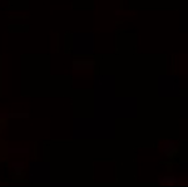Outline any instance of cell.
<instances>
[{
	"mask_svg": "<svg viewBox=\"0 0 188 187\" xmlns=\"http://www.w3.org/2000/svg\"><path fill=\"white\" fill-rule=\"evenodd\" d=\"M9 152H25V153H28L29 149L28 148H23V149H13V148H9Z\"/></svg>",
	"mask_w": 188,
	"mask_h": 187,
	"instance_id": "obj_5",
	"label": "cell"
},
{
	"mask_svg": "<svg viewBox=\"0 0 188 187\" xmlns=\"http://www.w3.org/2000/svg\"><path fill=\"white\" fill-rule=\"evenodd\" d=\"M181 178H178L176 176H172V175H168V176H164V177H160L158 178V183H162V185H167V186H173V185H178L181 183Z\"/></svg>",
	"mask_w": 188,
	"mask_h": 187,
	"instance_id": "obj_3",
	"label": "cell"
},
{
	"mask_svg": "<svg viewBox=\"0 0 188 187\" xmlns=\"http://www.w3.org/2000/svg\"><path fill=\"white\" fill-rule=\"evenodd\" d=\"M162 152H163V153H164L167 157H169V158L174 157V156L177 155V152H178L176 142H173V141H167V142H164L163 147H162Z\"/></svg>",
	"mask_w": 188,
	"mask_h": 187,
	"instance_id": "obj_2",
	"label": "cell"
},
{
	"mask_svg": "<svg viewBox=\"0 0 188 187\" xmlns=\"http://www.w3.org/2000/svg\"><path fill=\"white\" fill-rule=\"evenodd\" d=\"M11 167H13V169H14V172H15V175H21L23 172H24V168H25V165L23 163V162H13L11 163Z\"/></svg>",
	"mask_w": 188,
	"mask_h": 187,
	"instance_id": "obj_4",
	"label": "cell"
},
{
	"mask_svg": "<svg viewBox=\"0 0 188 187\" xmlns=\"http://www.w3.org/2000/svg\"><path fill=\"white\" fill-rule=\"evenodd\" d=\"M119 14H121V10H119V9L115 10V15H119Z\"/></svg>",
	"mask_w": 188,
	"mask_h": 187,
	"instance_id": "obj_7",
	"label": "cell"
},
{
	"mask_svg": "<svg viewBox=\"0 0 188 187\" xmlns=\"http://www.w3.org/2000/svg\"><path fill=\"white\" fill-rule=\"evenodd\" d=\"M72 65L74 71H93L96 68V63L92 61H73Z\"/></svg>",
	"mask_w": 188,
	"mask_h": 187,
	"instance_id": "obj_1",
	"label": "cell"
},
{
	"mask_svg": "<svg viewBox=\"0 0 188 187\" xmlns=\"http://www.w3.org/2000/svg\"><path fill=\"white\" fill-rule=\"evenodd\" d=\"M179 166H181V169H187L188 168V162H187V161H182Z\"/></svg>",
	"mask_w": 188,
	"mask_h": 187,
	"instance_id": "obj_6",
	"label": "cell"
}]
</instances>
